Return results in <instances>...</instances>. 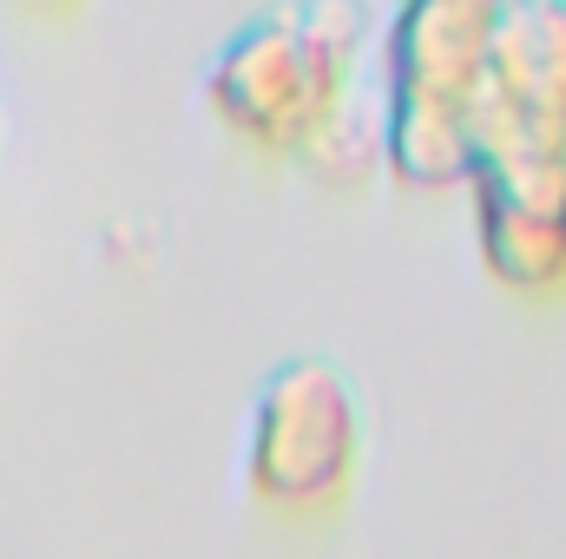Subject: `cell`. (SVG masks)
<instances>
[{
    "label": "cell",
    "mask_w": 566,
    "mask_h": 559,
    "mask_svg": "<svg viewBox=\"0 0 566 559\" xmlns=\"http://www.w3.org/2000/svg\"><path fill=\"white\" fill-rule=\"evenodd\" d=\"M363 461L356 389L329 362H283L251 402L244 481L277 514H329Z\"/></svg>",
    "instance_id": "1"
},
{
    "label": "cell",
    "mask_w": 566,
    "mask_h": 559,
    "mask_svg": "<svg viewBox=\"0 0 566 559\" xmlns=\"http://www.w3.org/2000/svg\"><path fill=\"white\" fill-rule=\"evenodd\" d=\"M336 80H343V60H329L303 27L271 20V27H251L238 46H224V60L211 66V106L251 139L303 145L310 126L336 106Z\"/></svg>",
    "instance_id": "2"
},
{
    "label": "cell",
    "mask_w": 566,
    "mask_h": 559,
    "mask_svg": "<svg viewBox=\"0 0 566 559\" xmlns=\"http://www.w3.org/2000/svg\"><path fill=\"white\" fill-rule=\"evenodd\" d=\"M481 165V257L514 289L566 283V151H488Z\"/></svg>",
    "instance_id": "3"
},
{
    "label": "cell",
    "mask_w": 566,
    "mask_h": 559,
    "mask_svg": "<svg viewBox=\"0 0 566 559\" xmlns=\"http://www.w3.org/2000/svg\"><path fill=\"white\" fill-rule=\"evenodd\" d=\"M389 171L416 191H434V184H454V178L481 171V139H474L468 113L448 106V99L402 93V106L389 113Z\"/></svg>",
    "instance_id": "4"
},
{
    "label": "cell",
    "mask_w": 566,
    "mask_h": 559,
    "mask_svg": "<svg viewBox=\"0 0 566 559\" xmlns=\"http://www.w3.org/2000/svg\"><path fill=\"white\" fill-rule=\"evenodd\" d=\"M296 151L310 158L316 178L356 184V178H369V171L389 158V119H382L376 106H363V99H336V106L310 126V139L296 145Z\"/></svg>",
    "instance_id": "5"
},
{
    "label": "cell",
    "mask_w": 566,
    "mask_h": 559,
    "mask_svg": "<svg viewBox=\"0 0 566 559\" xmlns=\"http://www.w3.org/2000/svg\"><path fill=\"white\" fill-rule=\"evenodd\" d=\"M409 7H428V0H409Z\"/></svg>",
    "instance_id": "6"
},
{
    "label": "cell",
    "mask_w": 566,
    "mask_h": 559,
    "mask_svg": "<svg viewBox=\"0 0 566 559\" xmlns=\"http://www.w3.org/2000/svg\"><path fill=\"white\" fill-rule=\"evenodd\" d=\"M46 7H60V0H46Z\"/></svg>",
    "instance_id": "7"
}]
</instances>
